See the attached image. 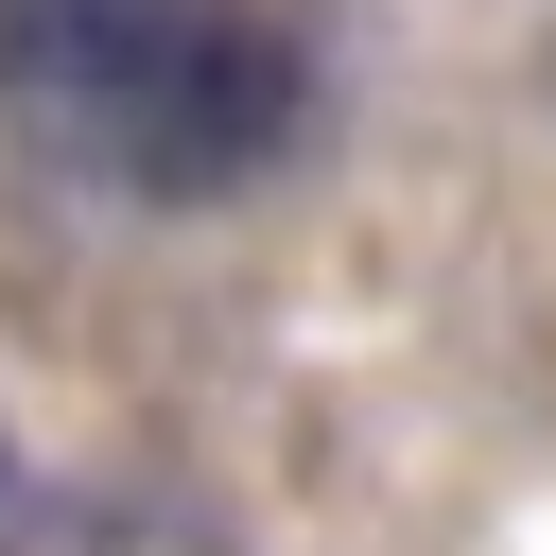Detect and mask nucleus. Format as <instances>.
<instances>
[{
  "instance_id": "nucleus-1",
  "label": "nucleus",
  "mask_w": 556,
  "mask_h": 556,
  "mask_svg": "<svg viewBox=\"0 0 556 556\" xmlns=\"http://www.w3.org/2000/svg\"><path fill=\"white\" fill-rule=\"evenodd\" d=\"M0 122L139 208H208L295 156L313 52L261 0H0Z\"/></svg>"
},
{
  "instance_id": "nucleus-2",
  "label": "nucleus",
  "mask_w": 556,
  "mask_h": 556,
  "mask_svg": "<svg viewBox=\"0 0 556 556\" xmlns=\"http://www.w3.org/2000/svg\"><path fill=\"white\" fill-rule=\"evenodd\" d=\"M17 521H35V452L0 434V556H17Z\"/></svg>"
}]
</instances>
